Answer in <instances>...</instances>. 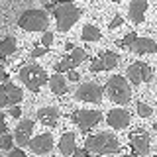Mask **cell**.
<instances>
[{
  "label": "cell",
  "mask_w": 157,
  "mask_h": 157,
  "mask_svg": "<svg viewBox=\"0 0 157 157\" xmlns=\"http://www.w3.org/2000/svg\"><path fill=\"white\" fill-rule=\"evenodd\" d=\"M4 134H6V118L0 112V136H4Z\"/></svg>",
  "instance_id": "1f68e13d"
},
{
  "label": "cell",
  "mask_w": 157,
  "mask_h": 157,
  "mask_svg": "<svg viewBox=\"0 0 157 157\" xmlns=\"http://www.w3.org/2000/svg\"><path fill=\"white\" fill-rule=\"evenodd\" d=\"M153 130H157V122H155V124H153Z\"/></svg>",
  "instance_id": "ab89813d"
},
{
  "label": "cell",
  "mask_w": 157,
  "mask_h": 157,
  "mask_svg": "<svg viewBox=\"0 0 157 157\" xmlns=\"http://www.w3.org/2000/svg\"><path fill=\"white\" fill-rule=\"evenodd\" d=\"M130 51L137 53V55H145V53H155L157 51V43L149 37H137L134 43H132Z\"/></svg>",
  "instance_id": "9a60e30c"
},
{
  "label": "cell",
  "mask_w": 157,
  "mask_h": 157,
  "mask_svg": "<svg viewBox=\"0 0 157 157\" xmlns=\"http://www.w3.org/2000/svg\"><path fill=\"white\" fill-rule=\"evenodd\" d=\"M67 81H73V82H77L78 81V73L73 69V71H69V75H67Z\"/></svg>",
  "instance_id": "836d02e7"
},
{
  "label": "cell",
  "mask_w": 157,
  "mask_h": 157,
  "mask_svg": "<svg viewBox=\"0 0 157 157\" xmlns=\"http://www.w3.org/2000/svg\"><path fill=\"white\" fill-rule=\"evenodd\" d=\"M130 145L136 155H145L149 151V136L145 132H137L130 137Z\"/></svg>",
  "instance_id": "4fadbf2b"
},
{
  "label": "cell",
  "mask_w": 157,
  "mask_h": 157,
  "mask_svg": "<svg viewBox=\"0 0 157 157\" xmlns=\"http://www.w3.org/2000/svg\"><path fill=\"white\" fill-rule=\"evenodd\" d=\"M43 2H47V0H43Z\"/></svg>",
  "instance_id": "b9f144b4"
},
{
  "label": "cell",
  "mask_w": 157,
  "mask_h": 157,
  "mask_svg": "<svg viewBox=\"0 0 157 157\" xmlns=\"http://www.w3.org/2000/svg\"><path fill=\"white\" fill-rule=\"evenodd\" d=\"M118 61H120V57H118L114 51H104L100 57L92 59L90 71H92V73H98V71H110V69H114V67L118 65Z\"/></svg>",
  "instance_id": "9c48e42d"
},
{
  "label": "cell",
  "mask_w": 157,
  "mask_h": 157,
  "mask_svg": "<svg viewBox=\"0 0 157 157\" xmlns=\"http://www.w3.org/2000/svg\"><path fill=\"white\" fill-rule=\"evenodd\" d=\"M155 157H157V155H155Z\"/></svg>",
  "instance_id": "7bdbcfd3"
},
{
  "label": "cell",
  "mask_w": 157,
  "mask_h": 157,
  "mask_svg": "<svg viewBox=\"0 0 157 157\" xmlns=\"http://www.w3.org/2000/svg\"><path fill=\"white\" fill-rule=\"evenodd\" d=\"M49 88H51L55 94H65L67 92V78L61 75V73H55V75L49 77Z\"/></svg>",
  "instance_id": "ac0fdd59"
},
{
  "label": "cell",
  "mask_w": 157,
  "mask_h": 157,
  "mask_svg": "<svg viewBox=\"0 0 157 157\" xmlns=\"http://www.w3.org/2000/svg\"><path fill=\"white\" fill-rule=\"evenodd\" d=\"M86 151L96 155H106V153H116L120 149V141L114 134L110 132H98L94 136H88L86 137Z\"/></svg>",
  "instance_id": "6da1fadb"
},
{
  "label": "cell",
  "mask_w": 157,
  "mask_h": 157,
  "mask_svg": "<svg viewBox=\"0 0 157 157\" xmlns=\"http://www.w3.org/2000/svg\"><path fill=\"white\" fill-rule=\"evenodd\" d=\"M77 65L73 63V59H71V55H67V57H63L59 63H55V71L57 73H69V71H73Z\"/></svg>",
  "instance_id": "7402d4cb"
},
{
  "label": "cell",
  "mask_w": 157,
  "mask_h": 157,
  "mask_svg": "<svg viewBox=\"0 0 157 157\" xmlns=\"http://www.w3.org/2000/svg\"><path fill=\"white\" fill-rule=\"evenodd\" d=\"M10 116H12V118H20V116H22V108H20L18 104L10 106Z\"/></svg>",
  "instance_id": "f546056e"
},
{
  "label": "cell",
  "mask_w": 157,
  "mask_h": 157,
  "mask_svg": "<svg viewBox=\"0 0 157 157\" xmlns=\"http://www.w3.org/2000/svg\"><path fill=\"white\" fill-rule=\"evenodd\" d=\"M59 149H61V153L65 157H71L73 153L77 151V144H75V134H71V132H67V134L61 136V140H59Z\"/></svg>",
  "instance_id": "e0dca14e"
},
{
  "label": "cell",
  "mask_w": 157,
  "mask_h": 157,
  "mask_svg": "<svg viewBox=\"0 0 157 157\" xmlns=\"http://www.w3.org/2000/svg\"><path fill=\"white\" fill-rule=\"evenodd\" d=\"M136 110H137V114H140L141 118H147V116H151V106L149 104H145V102H137V106H136Z\"/></svg>",
  "instance_id": "cb8c5ba5"
},
{
  "label": "cell",
  "mask_w": 157,
  "mask_h": 157,
  "mask_svg": "<svg viewBox=\"0 0 157 157\" xmlns=\"http://www.w3.org/2000/svg\"><path fill=\"white\" fill-rule=\"evenodd\" d=\"M59 4H69V2H73V0H57Z\"/></svg>",
  "instance_id": "74e56055"
},
{
  "label": "cell",
  "mask_w": 157,
  "mask_h": 157,
  "mask_svg": "<svg viewBox=\"0 0 157 157\" xmlns=\"http://www.w3.org/2000/svg\"><path fill=\"white\" fill-rule=\"evenodd\" d=\"M108 126L116 128V130H124V128L130 126V114L124 108H114V110L108 112Z\"/></svg>",
  "instance_id": "8fae6325"
},
{
  "label": "cell",
  "mask_w": 157,
  "mask_h": 157,
  "mask_svg": "<svg viewBox=\"0 0 157 157\" xmlns=\"http://www.w3.org/2000/svg\"><path fill=\"white\" fill-rule=\"evenodd\" d=\"M51 147H53V136L51 134H39L29 141V149H32L33 153H39V155L47 153Z\"/></svg>",
  "instance_id": "7c38bea8"
},
{
  "label": "cell",
  "mask_w": 157,
  "mask_h": 157,
  "mask_svg": "<svg viewBox=\"0 0 157 157\" xmlns=\"http://www.w3.org/2000/svg\"><path fill=\"white\" fill-rule=\"evenodd\" d=\"M8 104H10V98H8V92H6V86L0 85V108L8 106Z\"/></svg>",
  "instance_id": "4316f807"
},
{
  "label": "cell",
  "mask_w": 157,
  "mask_h": 157,
  "mask_svg": "<svg viewBox=\"0 0 157 157\" xmlns=\"http://www.w3.org/2000/svg\"><path fill=\"white\" fill-rule=\"evenodd\" d=\"M8 157H28V155L24 153L22 149H10V153H8Z\"/></svg>",
  "instance_id": "d6a6232c"
},
{
  "label": "cell",
  "mask_w": 157,
  "mask_h": 157,
  "mask_svg": "<svg viewBox=\"0 0 157 157\" xmlns=\"http://www.w3.org/2000/svg\"><path fill=\"white\" fill-rule=\"evenodd\" d=\"M102 94H104V90H102L100 85H96V82H82L81 86L77 88L75 92V98L77 100H85V102H98L102 100Z\"/></svg>",
  "instance_id": "52a82bcc"
},
{
  "label": "cell",
  "mask_w": 157,
  "mask_h": 157,
  "mask_svg": "<svg viewBox=\"0 0 157 157\" xmlns=\"http://www.w3.org/2000/svg\"><path fill=\"white\" fill-rule=\"evenodd\" d=\"M145 10H147V0H132L130 8H128V16L134 24H141L145 18Z\"/></svg>",
  "instance_id": "5bb4252c"
},
{
  "label": "cell",
  "mask_w": 157,
  "mask_h": 157,
  "mask_svg": "<svg viewBox=\"0 0 157 157\" xmlns=\"http://www.w3.org/2000/svg\"><path fill=\"white\" fill-rule=\"evenodd\" d=\"M71 157H88V151L86 149H77Z\"/></svg>",
  "instance_id": "e575fe53"
},
{
  "label": "cell",
  "mask_w": 157,
  "mask_h": 157,
  "mask_svg": "<svg viewBox=\"0 0 157 157\" xmlns=\"http://www.w3.org/2000/svg\"><path fill=\"white\" fill-rule=\"evenodd\" d=\"M51 43H53V32H43V36H41V45L43 47H51Z\"/></svg>",
  "instance_id": "83f0119b"
},
{
  "label": "cell",
  "mask_w": 157,
  "mask_h": 157,
  "mask_svg": "<svg viewBox=\"0 0 157 157\" xmlns=\"http://www.w3.org/2000/svg\"><path fill=\"white\" fill-rule=\"evenodd\" d=\"M81 14H82V10L77 8L73 2L57 4L55 10H53V16H55V22H57V29L59 32H69V29L77 24V20L81 18Z\"/></svg>",
  "instance_id": "3957f363"
},
{
  "label": "cell",
  "mask_w": 157,
  "mask_h": 157,
  "mask_svg": "<svg viewBox=\"0 0 157 157\" xmlns=\"http://www.w3.org/2000/svg\"><path fill=\"white\" fill-rule=\"evenodd\" d=\"M124 24V18L122 16H114V20L110 22V29H114V28H118V26H122Z\"/></svg>",
  "instance_id": "4dcf8cb0"
},
{
  "label": "cell",
  "mask_w": 157,
  "mask_h": 157,
  "mask_svg": "<svg viewBox=\"0 0 157 157\" xmlns=\"http://www.w3.org/2000/svg\"><path fill=\"white\" fill-rule=\"evenodd\" d=\"M32 132H33V122H32V120H22V122L16 126V134H14L16 144H18L20 147L29 145V141H32Z\"/></svg>",
  "instance_id": "30bf717a"
},
{
  "label": "cell",
  "mask_w": 157,
  "mask_h": 157,
  "mask_svg": "<svg viewBox=\"0 0 157 157\" xmlns=\"http://www.w3.org/2000/svg\"><path fill=\"white\" fill-rule=\"evenodd\" d=\"M37 118H39V122H41L43 126L53 128V126L57 124V120H59V110H57L55 106L39 108V110H37Z\"/></svg>",
  "instance_id": "2e32d148"
},
{
  "label": "cell",
  "mask_w": 157,
  "mask_h": 157,
  "mask_svg": "<svg viewBox=\"0 0 157 157\" xmlns=\"http://www.w3.org/2000/svg\"><path fill=\"white\" fill-rule=\"evenodd\" d=\"M112 2H122V0H112Z\"/></svg>",
  "instance_id": "60d3db41"
},
{
  "label": "cell",
  "mask_w": 157,
  "mask_h": 157,
  "mask_svg": "<svg viewBox=\"0 0 157 157\" xmlns=\"http://www.w3.org/2000/svg\"><path fill=\"white\" fill-rule=\"evenodd\" d=\"M45 53H47V47H36V49H32V57H33V59L43 57Z\"/></svg>",
  "instance_id": "f1b7e54d"
},
{
  "label": "cell",
  "mask_w": 157,
  "mask_h": 157,
  "mask_svg": "<svg viewBox=\"0 0 157 157\" xmlns=\"http://www.w3.org/2000/svg\"><path fill=\"white\" fill-rule=\"evenodd\" d=\"M82 39H85V41H98V39H100V29H98L96 26H92V24H86L85 28H82Z\"/></svg>",
  "instance_id": "ffe728a7"
},
{
  "label": "cell",
  "mask_w": 157,
  "mask_h": 157,
  "mask_svg": "<svg viewBox=\"0 0 157 157\" xmlns=\"http://www.w3.org/2000/svg\"><path fill=\"white\" fill-rule=\"evenodd\" d=\"M136 39H137V33H136V32H130V33H128V36H126V37H124V39H122V41H120V45L132 47V43H134Z\"/></svg>",
  "instance_id": "484cf974"
},
{
  "label": "cell",
  "mask_w": 157,
  "mask_h": 157,
  "mask_svg": "<svg viewBox=\"0 0 157 157\" xmlns=\"http://www.w3.org/2000/svg\"><path fill=\"white\" fill-rule=\"evenodd\" d=\"M16 51V39L14 37H4L0 41V57H8Z\"/></svg>",
  "instance_id": "44dd1931"
},
{
  "label": "cell",
  "mask_w": 157,
  "mask_h": 157,
  "mask_svg": "<svg viewBox=\"0 0 157 157\" xmlns=\"http://www.w3.org/2000/svg\"><path fill=\"white\" fill-rule=\"evenodd\" d=\"M106 94L116 104H128L132 100V86L122 75H114L106 81Z\"/></svg>",
  "instance_id": "7a4b0ae2"
},
{
  "label": "cell",
  "mask_w": 157,
  "mask_h": 157,
  "mask_svg": "<svg viewBox=\"0 0 157 157\" xmlns=\"http://www.w3.org/2000/svg\"><path fill=\"white\" fill-rule=\"evenodd\" d=\"M65 49H67V51H73V49H75V45H73V43H71V41H69V43H67V45H65Z\"/></svg>",
  "instance_id": "8d00e7d4"
},
{
  "label": "cell",
  "mask_w": 157,
  "mask_h": 157,
  "mask_svg": "<svg viewBox=\"0 0 157 157\" xmlns=\"http://www.w3.org/2000/svg\"><path fill=\"white\" fill-rule=\"evenodd\" d=\"M4 86H6V92H8V98H10V106L20 104V100L24 98L22 90H20L16 85H12V82H4Z\"/></svg>",
  "instance_id": "d6986e66"
},
{
  "label": "cell",
  "mask_w": 157,
  "mask_h": 157,
  "mask_svg": "<svg viewBox=\"0 0 157 157\" xmlns=\"http://www.w3.org/2000/svg\"><path fill=\"white\" fill-rule=\"evenodd\" d=\"M2 78H6V73H4V69H2V63H0V81Z\"/></svg>",
  "instance_id": "d590c367"
},
{
  "label": "cell",
  "mask_w": 157,
  "mask_h": 157,
  "mask_svg": "<svg viewBox=\"0 0 157 157\" xmlns=\"http://www.w3.org/2000/svg\"><path fill=\"white\" fill-rule=\"evenodd\" d=\"M12 145H14V137L12 136L4 134L2 137H0V147H4V149H12Z\"/></svg>",
  "instance_id": "d4e9b609"
},
{
  "label": "cell",
  "mask_w": 157,
  "mask_h": 157,
  "mask_svg": "<svg viewBox=\"0 0 157 157\" xmlns=\"http://www.w3.org/2000/svg\"><path fill=\"white\" fill-rule=\"evenodd\" d=\"M71 59H73L75 65H78V63H82L86 59V51H85V49H81V47H75L71 51Z\"/></svg>",
  "instance_id": "603a6c76"
},
{
  "label": "cell",
  "mask_w": 157,
  "mask_h": 157,
  "mask_svg": "<svg viewBox=\"0 0 157 157\" xmlns=\"http://www.w3.org/2000/svg\"><path fill=\"white\" fill-rule=\"evenodd\" d=\"M20 28L26 29V32H45L49 26V16H47V10H26V12L20 16L18 20Z\"/></svg>",
  "instance_id": "277c9868"
},
{
  "label": "cell",
  "mask_w": 157,
  "mask_h": 157,
  "mask_svg": "<svg viewBox=\"0 0 157 157\" xmlns=\"http://www.w3.org/2000/svg\"><path fill=\"white\" fill-rule=\"evenodd\" d=\"M128 78H130L132 85H141V82H149L151 78H153V75H151V69L145 65V63L137 61V63H132L130 67H128L126 71Z\"/></svg>",
  "instance_id": "ba28073f"
},
{
  "label": "cell",
  "mask_w": 157,
  "mask_h": 157,
  "mask_svg": "<svg viewBox=\"0 0 157 157\" xmlns=\"http://www.w3.org/2000/svg\"><path fill=\"white\" fill-rule=\"evenodd\" d=\"M100 112L98 110H75L71 114V120L78 126L81 132H88L92 126H96L100 122Z\"/></svg>",
  "instance_id": "8992f818"
},
{
  "label": "cell",
  "mask_w": 157,
  "mask_h": 157,
  "mask_svg": "<svg viewBox=\"0 0 157 157\" xmlns=\"http://www.w3.org/2000/svg\"><path fill=\"white\" fill-rule=\"evenodd\" d=\"M120 157H137L136 153H132V155H120Z\"/></svg>",
  "instance_id": "f35d334b"
},
{
  "label": "cell",
  "mask_w": 157,
  "mask_h": 157,
  "mask_svg": "<svg viewBox=\"0 0 157 157\" xmlns=\"http://www.w3.org/2000/svg\"><path fill=\"white\" fill-rule=\"evenodd\" d=\"M20 78H22V82L26 85L32 92H37L39 88L47 82V73L43 67L36 65V63H32V65H26L20 69Z\"/></svg>",
  "instance_id": "5b68a950"
}]
</instances>
